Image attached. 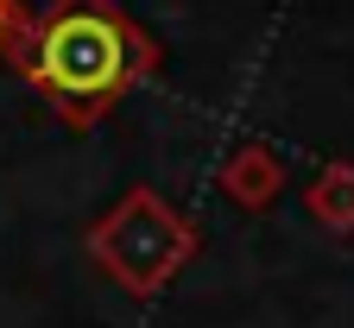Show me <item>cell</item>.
<instances>
[{
    "mask_svg": "<svg viewBox=\"0 0 354 328\" xmlns=\"http://www.w3.org/2000/svg\"><path fill=\"white\" fill-rule=\"evenodd\" d=\"M152 70H158V38L120 0H51L44 13H32L19 51V76L76 133H88Z\"/></svg>",
    "mask_w": 354,
    "mask_h": 328,
    "instance_id": "1",
    "label": "cell"
},
{
    "mask_svg": "<svg viewBox=\"0 0 354 328\" xmlns=\"http://www.w3.org/2000/svg\"><path fill=\"white\" fill-rule=\"evenodd\" d=\"M95 259L120 278L127 291H152L158 278L190 253V233H184V221H177L158 196H146V190H133L102 227H95Z\"/></svg>",
    "mask_w": 354,
    "mask_h": 328,
    "instance_id": "2",
    "label": "cell"
},
{
    "mask_svg": "<svg viewBox=\"0 0 354 328\" xmlns=\"http://www.w3.org/2000/svg\"><path fill=\"white\" fill-rule=\"evenodd\" d=\"M26 32H32L26 0H0V64H19V51H26Z\"/></svg>",
    "mask_w": 354,
    "mask_h": 328,
    "instance_id": "3",
    "label": "cell"
},
{
    "mask_svg": "<svg viewBox=\"0 0 354 328\" xmlns=\"http://www.w3.org/2000/svg\"><path fill=\"white\" fill-rule=\"evenodd\" d=\"M228 183H234V196H266V190H272V158H266V152H241L234 171H228Z\"/></svg>",
    "mask_w": 354,
    "mask_h": 328,
    "instance_id": "4",
    "label": "cell"
}]
</instances>
